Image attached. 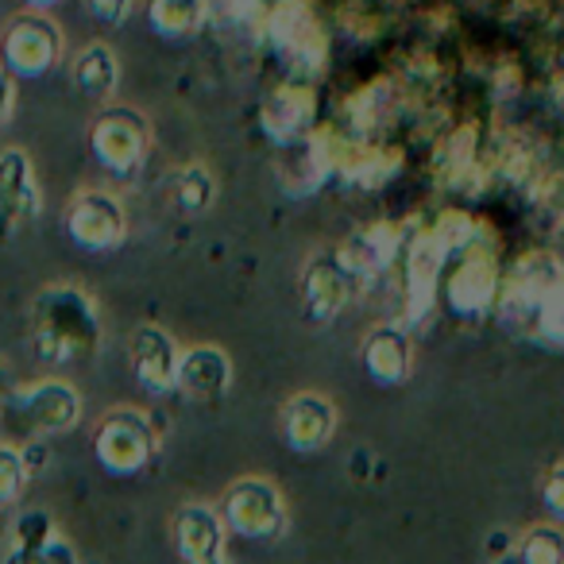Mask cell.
I'll return each mask as SVG.
<instances>
[{
	"label": "cell",
	"mask_w": 564,
	"mask_h": 564,
	"mask_svg": "<svg viewBox=\"0 0 564 564\" xmlns=\"http://www.w3.org/2000/svg\"><path fill=\"white\" fill-rule=\"evenodd\" d=\"M32 345L47 364H66L97 352L101 345V314L82 286L55 282L43 286L32 302Z\"/></svg>",
	"instance_id": "6da1fadb"
},
{
	"label": "cell",
	"mask_w": 564,
	"mask_h": 564,
	"mask_svg": "<svg viewBox=\"0 0 564 564\" xmlns=\"http://www.w3.org/2000/svg\"><path fill=\"white\" fill-rule=\"evenodd\" d=\"M502 271L495 263V251L484 240H471L468 248H460L441 271L437 294L445 299L448 314L460 322H479L487 310L499 302Z\"/></svg>",
	"instance_id": "7a4b0ae2"
},
{
	"label": "cell",
	"mask_w": 564,
	"mask_h": 564,
	"mask_svg": "<svg viewBox=\"0 0 564 564\" xmlns=\"http://www.w3.org/2000/svg\"><path fill=\"white\" fill-rule=\"evenodd\" d=\"M220 518H225V530H232L236 538L263 541V545H274L286 533V525H291L286 499L263 476L236 479L225 491V499H220Z\"/></svg>",
	"instance_id": "3957f363"
},
{
	"label": "cell",
	"mask_w": 564,
	"mask_h": 564,
	"mask_svg": "<svg viewBox=\"0 0 564 564\" xmlns=\"http://www.w3.org/2000/svg\"><path fill=\"white\" fill-rule=\"evenodd\" d=\"M564 279V267L553 251H538V256H522L507 271L499 286V322L502 329L518 333V337H533V317L538 306L556 282Z\"/></svg>",
	"instance_id": "277c9868"
},
{
	"label": "cell",
	"mask_w": 564,
	"mask_h": 564,
	"mask_svg": "<svg viewBox=\"0 0 564 564\" xmlns=\"http://www.w3.org/2000/svg\"><path fill=\"white\" fill-rule=\"evenodd\" d=\"M63 58V32L47 12H20L0 32V63L12 78H43Z\"/></svg>",
	"instance_id": "5b68a950"
},
{
	"label": "cell",
	"mask_w": 564,
	"mask_h": 564,
	"mask_svg": "<svg viewBox=\"0 0 564 564\" xmlns=\"http://www.w3.org/2000/svg\"><path fill=\"white\" fill-rule=\"evenodd\" d=\"M159 448V437H155V425L132 406H120V410H109V414L97 422V433H94V453H97V464L112 476H135L151 464Z\"/></svg>",
	"instance_id": "8992f818"
},
{
	"label": "cell",
	"mask_w": 564,
	"mask_h": 564,
	"mask_svg": "<svg viewBox=\"0 0 564 564\" xmlns=\"http://www.w3.org/2000/svg\"><path fill=\"white\" fill-rule=\"evenodd\" d=\"M9 414L28 437H55L82 422V394L66 379H35L9 394Z\"/></svg>",
	"instance_id": "52a82bcc"
},
{
	"label": "cell",
	"mask_w": 564,
	"mask_h": 564,
	"mask_svg": "<svg viewBox=\"0 0 564 564\" xmlns=\"http://www.w3.org/2000/svg\"><path fill=\"white\" fill-rule=\"evenodd\" d=\"M151 143V128L143 120V112L128 109V105H105L97 112V120L89 124V148L94 159L117 178L140 171L143 155H148Z\"/></svg>",
	"instance_id": "ba28073f"
},
{
	"label": "cell",
	"mask_w": 564,
	"mask_h": 564,
	"mask_svg": "<svg viewBox=\"0 0 564 564\" xmlns=\"http://www.w3.org/2000/svg\"><path fill=\"white\" fill-rule=\"evenodd\" d=\"M267 35L299 74H317L325 66V32L310 0H279L267 17Z\"/></svg>",
	"instance_id": "9c48e42d"
},
{
	"label": "cell",
	"mask_w": 564,
	"mask_h": 564,
	"mask_svg": "<svg viewBox=\"0 0 564 564\" xmlns=\"http://www.w3.org/2000/svg\"><path fill=\"white\" fill-rule=\"evenodd\" d=\"M356 286H360V282L340 263L337 248L310 256L306 267H302V314H306V322L310 325L337 322L340 310L352 302Z\"/></svg>",
	"instance_id": "30bf717a"
},
{
	"label": "cell",
	"mask_w": 564,
	"mask_h": 564,
	"mask_svg": "<svg viewBox=\"0 0 564 564\" xmlns=\"http://www.w3.org/2000/svg\"><path fill=\"white\" fill-rule=\"evenodd\" d=\"M66 232L86 251H112V248H120L128 236V213L117 194L82 189V194L66 205Z\"/></svg>",
	"instance_id": "8fae6325"
},
{
	"label": "cell",
	"mask_w": 564,
	"mask_h": 564,
	"mask_svg": "<svg viewBox=\"0 0 564 564\" xmlns=\"http://www.w3.org/2000/svg\"><path fill=\"white\" fill-rule=\"evenodd\" d=\"M43 209L40 182H35L32 155L24 148H4L0 151V228H17L32 225Z\"/></svg>",
	"instance_id": "7c38bea8"
},
{
	"label": "cell",
	"mask_w": 564,
	"mask_h": 564,
	"mask_svg": "<svg viewBox=\"0 0 564 564\" xmlns=\"http://www.w3.org/2000/svg\"><path fill=\"white\" fill-rule=\"evenodd\" d=\"M364 376L376 387H402L414 371V340L399 322H383L364 337L360 345Z\"/></svg>",
	"instance_id": "4fadbf2b"
},
{
	"label": "cell",
	"mask_w": 564,
	"mask_h": 564,
	"mask_svg": "<svg viewBox=\"0 0 564 564\" xmlns=\"http://www.w3.org/2000/svg\"><path fill=\"white\" fill-rule=\"evenodd\" d=\"M171 538L182 564H213L225 556V518L205 502H182L171 518Z\"/></svg>",
	"instance_id": "5bb4252c"
},
{
	"label": "cell",
	"mask_w": 564,
	"mask_h": 564,
	"mask_svg": "<svg viewBox=\"0 0 564 564\" xmlns=\"http://www.w3.org/2000/svg\"><path fill=\"white\" fill-rule=\"evenodd\" d=\"M132 376L135 383L148 394H166L174 391V379H178V356L182 348L174 345V337L159 325H140L132 333Z\"/></svg>",
	"instance_id": "9a60e30c"
},
{
	"label": "cell",
	"mask_w": 564,
	"mask_h": 564,
	"mask_svg": "<svg viewBox=\"0 0 564 564\" xmlns=\"http://www.w3.org/2000/svg\"><path fill=\"white\" fill-rule=\"evenodd\" d=\"M333 433H337V406L325 394L302 391L282 406V437L294 453H317L329 445Z\"/></svg>",
	"instance_id": "2e32d148"
},
{
	"label": "cell",
	"mask_w": 564,
	"mask_h": 564,
	"mask_svg": "<svg viewBox=\"0 0 564 564\" xmlns=\"http://www.w3.org/2000/svg\"><path fill=\"white\" fill-rule=\"evenodd\" d=\"M279 182L282 189H291V194H314L333 171V148H329V135H302L294 143H279Z\"/></svg>",
	"instance_id": "e0dca14e"
},
{
	"label": "cell",
	"mask_w": 564,
	"mask_h": 564,
	"mask_svg": "<svg viewBox=\"0 0 564 564\" xmlns=\"http://www.w3.org/2000/svg\"><path fill=\"white\" fill-rule=\"evenodd\" d=\"M314 89L302 86V82H286L263 101L259 124L274 143H294L314 132Z\"/></svg>",
	"instance_id": "ac0fdd59"
},
{
	"label": "cell",
	"mask_w": 564,
	"mask_h": 564,
	"mask_svg": "<svg viewBox=\"0 0 564 564\" xmlns=\"http://www.w3.org/2000/svg\"><path fill=\"white\" fill-rule=\"evenodd\" d=\"M232 387V360L225 348L217 345H194L178 356V379L174 391H182L186 399L209 402Z\"/></svg>",
	"instance_id": "d6986e66"
},
{
	"label": "cell",
	"mask_w": 564,
	"mask_h": 564,
	"mask_svg": "<svg viewBox=\"0 0 564 564\" xmlns=\"http://www.w3.org/2000/svg\"><path fill=\"white\" fill-rule=\"evenodd\" d=\"M337 256L364 286V282L383 274L387 267L402 256V236L394 232L391 225H376V228H368V232H356V236H348L345 243H337Z\"/></svg>",
	"instance_id": "ffe728a7"
},
{
	"label": "cell",
	"mask_w": 564,
	"mask_h": 564,
	"mask_svg": "<svg viewBox=\"0 0 564 564\" xmlns=\"http://www.w3.org/2000/svg\"><path fill=\"white\" fill-rule=\"evenodd\" d=\"M70 82L89 101H109L120 86V63L109 43H89V47H82L70 66Z\"/></svg>",
	"instance_id": "44dd1931"
},
{
	"label": "cell",
	"mask_w": 564,
	"mask_h": 564,
	"mask_svg": "<svg viewBox=\"0 0 564 564\" xmlns=\"http://www.w3.org/2000/svg\"><path fill=\"white\" fill-rule=\"evenodd\" d=\"M148 24L163 40H189L205 24L202 0H148Z\"/></svg>",
	"instance_id": "7402d4cb"
},
{
	"label": "cell",
	"mask_w": 564,
	"mask_h": 564,
	"mask_svg": "<svg viewBox=\"0 0 564 564\" xmlns=\"http://www.w3.org/2000/svg\"><path fill=\"white\" fill-rule=\"evenodd\" d=\"M171 197H174V209L178 213L202 217V213L213 205V197H217V178L209 174V166L189 163L171 178Z\"/></svg>",
	"instance_id": "603a6c76"
},
{
	"label": "cell",
	"mask_w": 564,
	"mask_h": 564,
	"mask_svg": "<svg viewBox=\"0 0 564 564\" xmlns=\"http://www.w3.org/2000/svg\"><path fill=\"white\" fill-rule=\"evenodd\" d=\"M518 564H564V530L556 522L530 525L514 549Z\"/></svg>",
	"instance_id": "cb8c5ba5"
},
{
	"label": "cell",
	"mask_w": 564,
	"mask_h": 564,
	"mask_svg": "<svg viewBox=\"0 0 564 564\" xmlns=\"http://www.w3.org/2000/svg\"><path fill=\"white\" fill-rule=\"evenodd\" d=\"M55 518L47 514V510H20L17 514V522H12V545L9 549H17V553H24V556H32L35 561V553H40L43 545H47L51 538H55Z\"/></svg>",
	"instance_id": "d4e9b609"
},
{
	"label": "cell",
	"mask_w": 564,
	"mask_h": 564,
	"mask_svg": "<svg viewBox=\"0 0 564 564\" xmlns=\"http://www.w3.org/2000/svg\"><path fill=\"white\" fill-rule=\"evenodd\" d=\"M533 340L549 348H564V279L541 299L538 317H533Z\"/></svg>",
	"instance_id": "484cf974"
},
{
	"label": "cell",
	"mask_w": 564,
	"mask_h": 564,
	"mask_svg": "<svg viewBox=\"0 0 564 564\" xmlns=\"http://www.w3.org/2000/svg\"><path fill=\"white\" fill-rule=\"evenodd\" d=\"M28 476H32V468H28L24 448L0 445V507H9V502L20 499Z\"/></svg>",
	"instance_id": "4316f807"
},
{
	"label": "cell",
	"mask_w": 564,
	"mask_h": 564,
	"mask_svg": "<svg viewBox=\"0 0 564 564\" xmlns=\"http://www.w3.org/2000/svg\"><path fill=\"white\" fill-rule=\"evenodd\" d=\"M205 20L217 28H243L263 12V0H202Z\"/></svg>",
	"instance_id": "83f0119b"
},
{
	"label": "cell",
	"mask_w": 564,
	"mask_h": 564,
	"mask_svg": "<svg viewBox=\"0 0 564 564\" xmlns=\"http://www.w3.org/2000/svg\"><path fill=\"white\" fill-rule=\"evenodd\" d=\"M541 502H545L553 522H564V460L553 464L541 479Z\"/></svg>",
	"instance_id": "f1b7e54d"
},
{
	"label": "cell",
	"mask_w": 564,
	"mask_h": 564,
	"mask_svg": "<svg viewBox=\"0 0 564 564\" xmlns=\"http://www.w3.org/2000/svg\"><path fill=\"white\" fill-rule=\"evenodd\" d=\"M86 12L105 28H120L132 17V0H86Z\"/></svg>",
	"instance_id": "f546056e"
},
{
	"label": "cell",
	"mask_w": 564,
	"mask_h": 564,
	"mask_svg": "<svg viewBox=\"0 0 564 564\" xmlns=\"http://www.w3.org/2000/svg\"><path fill=\"white\" fill-rule=\"evenodd\" d=\"M35 564H78V553H74V545L63 533H55V538L35 553Z\"/></svg>",
	"instance_id": "4dcf8cb0"
},
{
	"label": "cell",
	"mask_w": 564,
	"mask_h": 564,
	"mask_svg": "<svg viewBox=\"0 0 564 564\" xmlns=\"http://www.w3.org/2000/svg\"><path fill=\"white\" fill-rule=\"evenodd\" d=\"M17 112V78L9 74V66L0 63V128L9 124Z\"/></svg>",
	"instance_id": "1f68e13d"
},
{
	"label": "cell",
	"mask_w": 564,
	"mask_h": 564,
	"mask_svg": "<svg viewBox=\"0 0 564 564\" xmlns=\"http://www.w3.org/2000/svg\"><path fill=\"white\" fill-rule=\"evenodd\" d=\"M510 545H514V541H510V533L495 530V533H491V541H487V553H491L495 561H499V556H507V553H510Z\"/></svg>",
	"instance_id": "d6a6232c"
},
{
	"label": "cell",
	"mask_w": 564,
	"mask_h": 564,
	"mask_svg": "<svg viewBox=\"0 0 564 564\" xmlns=\"http://www.w3.org/2000/svg\"><path fill=\"white\" fill-rule=\"evenodd\" d=\"M24 4H28L32 12H51L55 4H63V0H24Z\"/></svg>",
	"instance_id": "836d02e7"
},
{
	"label": "cell",
	"mask_w": 564,
	"mask_h": 564,
	"mask_svg": "<svg viewBox=\"0 0 564 564\" xmlns=\"http://www.w3.org/2000/svg\"><path fill=\"white\" fill-rule=\"evenodd\" d=\"M495 564H518V556H510V553H507V556H499Z\"/></svg>",
	"instance_id": "e575fe53"
},
{
	"label": "cell",
	"mask_w": 564,
	"mask_h": 564,
	"mask_svg": "<svg viewBox=\"0 0 564 564\" xmlns=\"http://www.w3.org/2000/svg\"><path fill=\"white\" fill-rule=\"evenodd\" d=\"M0 391H4V368H0Z\"/></svg>",
	"instance_id": "d590c367"
},
{
	"label": "cell",
	"mask_w": 564,
	"mask_h": 564,
	"mask_svg": "<svg viewBox=\"0 0 564 564\" xmlns=\"http://www.w3.org/2000/svg\"><path fill=\"white\" fill-rule=\"evenodd\" d=\"M213 564H228V561H225V556H220V561H213Z\"/></svg>",
	"instance_id": "8d00e7d4"
}]
</instances>
